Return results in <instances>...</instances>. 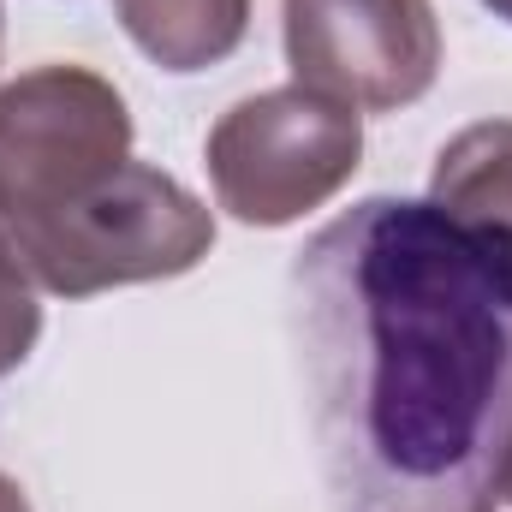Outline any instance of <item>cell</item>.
<instances>
[{"label":"cell","mask_w":512,"mask_h":512,"mask_svg":"<svg viewBox=\"0 0 512 512\" xmlns=\"http://www.w3.org/2000/svg\"><path fill=\"white\" fill-rule=\"evenodd\" d=\"M280 36L292 78L358 114H399L441 78L435 0H280Z\"/></svg>","instance_id":"obj_4"},{"label":"cell","mask_w":512,"mask_h":512,"mask_svg":"<svg viewBox=\"0 0 512 512\" xmlns=\"http://www.w3.org/2000/svg\"><path fill=\"white\" fill-rule=\"evenodd\" d=\"M0 512H30V501H24V489L0 471Z\"/></svg>","instance_id":"obj_8"},{"label":"cell","mask_w":512,"mask_h":512,"mask_svg":"<svg viewBox=\"0 0 512 512\" xmlns=\"http://www.w3.org/2000/svg\"><path fill=\"white\" fill-rule=\"evenodd\" d=\"M42 340V304L30 274L12 262V251L0 245V376H12Z\"/></svg>","instance_id":"obj_7"},{"label":"cell","mask_w":512,"mask_h":512,"mask_svg":"<svg viewBox=\"0 0 512 512\" xmlns=\"http://www.w3.org/2000/svg\"><path fill=\"white\" fill-rule=\"evenodd\" d=\"M310 429L340 512H495L512 465V233L364 197L292 262Z\"/></svg>","instance_id":"obj_1"},{"label":"cell","mask_w":512,"mask_h":512,"mask_svg":"<svg viewBox=\"0 0 512 512\" xmlns=\"http://www.w3.org/2000/svg\"><path fill=\"white\" fill-rule=\"evenodd\" d=\"M0 245L48 298L179 280L215 251V215L131 155L126 96L72 60L0 90Z\"/></svg>","instance_id":"obj_2"},{"label":"cell","mask_w":512,"mask_h":512,"mask_svg":"<svg viewBox=\"0 0 512 512\" xmlns=\"http://www.w3.org/2000/svg\"><path fill=\"white\" fill-rule=\"evenodd\" d=\"M501 501H507V507H512V465H507V489H501Z\"/></svg>","instance_id":"obj_10"},{"label":"cell","mask_w":512,"mask_h":512,"mask_svg":"<svg viewBox=\"0 0 512 512\" xmlns=\"http://www.w3.org/2000/svg\"><path fill=\"white\" fill-rule=\"evenodd\" d=\"M483 6H489L495 18H507V24H512V0H483Z\"/></svg>","instance_id":"obj_9"},{"label":"cell","mask_w":512,"mask_h":512,"mask_svg":"<svg viewBox=\"0 0 512 512\" xmlns=\"http://www.w3.org/2000/svg\"><path fill=\"white\" fill-rule=\"evenodd\" d=\"M114 12L161 72H209L251 30V0H114Z\"/></svg>","instance_id":"obj_5"},{"label":"cell","mask_w":512,"mask_h":512,"mask_svg":"<svg viewBox=\"0 0 512 512\" xmlns=\"http://www.w3.org/2000/svg\"><path fill=\"white\" fill-rule=\"evenodd\" d=\"M429 203H441L459 221L512 233V120H483L441 143L429 173Z\"/></svg>","instance_id":"obj_6"},{"label":"cell","mask_w":512,"mask_h":512,"mask_svg":"<svg viewBox=\"0 0 512 512\" xmlns=\"http://www.w3.org/2000/svg\"><path fill=\"white\" fill-rule=\"evenodd\" d=\"M215 203L245 227H292L340 197L364 161V114L310 84H280L227 108L209 143Z\"/></svg>","instance_id":"obj_3"}]
</instances>
